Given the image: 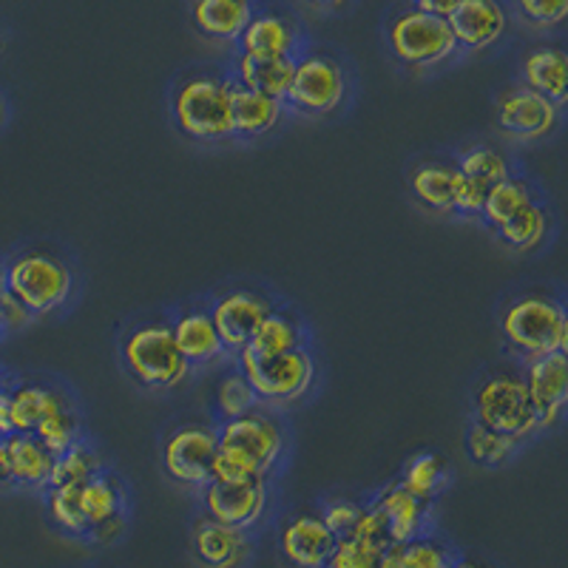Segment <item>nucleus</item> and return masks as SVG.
Wrapping results in <instances>:
<instances>
[{
  "instance_id": "1",
  "label": "nucleus",
  "mask_w": 568,
  "mask_h": 568,
  "mask_svg": "<svg viewBox=\"0 0 568 568\" xmlns=\"http://www.w3.org/2000/svg\"><path fill=\"white\" fill-rule=\"evenodd\" d=\"M497 329L506 349L526 362L535 355L568 347V316L562 296L551 291H526L497 311Z\"/></svg>"
},
{
  "instance_id": "2",
  "label": "nucleus",
  "mask_w": 568,
  "mask_h": 568,
  "mask_svg": "<svg viewBox=\"0 0 568 568\" xmlns=\"http://www.w3.org/2000/svg\"><path fill=\"white\" fill-rule=\"evenodd\" d=\"M7 293L34 318L63 311L78 291V273L69 258L43 245H29L3 256Z\"/></svg>"
},
{
  "instance_id": "3",
  "label": "nucleus",
  "mask_w": 568,
  "mask_h": 568,
  "mask_svg": "<svg viewBox=\"0 0 568 568\" xmlns=\"http://www.w3.org/2000/svg\"><path fill=\"white\" fill-rule=\"evenodd\" d=\"M171 116L187 140L220 145L233 140L231 78L222 71H191L171 91Z\"/></svg>"
},
{
  "instance_id": "4",
  "label": "nucleus",
  "mask_w": 568,
  "mask_h": 568,
  "mask_svg": "<svg viewBox=\"0 0 568 568\" xmlns=\"http://www.w3.org/2000/svg\"><path fill=\"white\" fill-rule=\"evenodd\" d=\"M120 362L125 373L151 393H169L191 378V364L176 347L169 318H149L129 329L120 342Z\"/></svg>"
},
{
  "instance_id": "5",
  "label": "nucleus",
  "mask_w": 568,
  "mask_h": 568,
  "mask_svg": "<svg viewBox=\"0 0 568 568\" xmlns=\"http://www.w3.org/2000/svg\"><path fill=\"white\" fill-rule=\"evenodd\" d=\"M471 420L511 435L520 444L540 435L520 367H497L480 375L471 389Z\"/></svg>"
},
{
  "instance_id": "6",
  "label": "nucleus",
  "mask_w": 568,
  "mask_h": 568,
  "mask_svg": "<svg viewBox=\"0 0 568 568\" xmlns=\"http://www.w3.org/2000/svg\"><path fill=\"white\" fill-rule=\"evenodd\" d=\"M233 364L242 369L247 384L256 393L262 407H293L313 393L318 382V364L311 347H296L287 353L258 358L247 349L233 355Z\"/></svg>"
},
{
  "instance_id": "7",
  "label": "nucleus",
  "mask_w": 568,
  "mask_h": 568,
  "mask_svg": "<svg viewBox=\"0 0 568 568\" xmlns=\"http://www.w3.org/2000/svg\"><path fill=\"white\" fill-rule=\"evenodd\" d=\"M384 40L395 63L409 71L438 69V65L453 63L460 54L449 23L415 7L400 9L387 20Z\"/></svg>"
},
{
  "instance_id": "8",
  "label": "nucleus",
  "mask_w": 568,
  "mask_h": 568,
  "mask_svg": "<svg viewBox=\"0 0 568 568\" xmlns=\"http://www.w3.org/2000/svg\"><path fill=\"white\" fill-rule=\"evenodd\" d=\"M349 98L347 65L327 52L304 49L293 60L291 89L284 94V109L311 120H324L344 109Z\"/></svg>"
},
{
  "instance_id": "9",
  "label": "nucleus",
  "mask_w": 568,
  "mask_h": 568,
  "mask_svg": "<svg viewBox=\"0 0 568 568\" xmlns=\"http://www.w3.org/2000/svg\"><path fill=\"white\" fill-rule=\"evenodd\" d=\"M216 438H220V449L245 458L265 478H273V471H278L284 455H287V429H284L282 418L262 404L240 418L216 424Z\"/></svg>"
},
{
  "instance_id": "10",
  "label": "nucleus",
  "mask_w": 568,
  "mask_h": 568,
  "mask_svg": "<svg viewBox=\"0 0 568 568\" xmlns=\"http://www.w3.org/2000/svg\"><path fill=\"white\" fill-rule=\"evenodd\" d=\"M495 116L506 140L517 145H535L557 134L562 123V105L529 85L511 83L497 94Z\"/></svg>"
},
{
  "instance_id": "11",
  "label": "nucleus",
  "mask_w": 568,
  "mask_h": 568,
  "mask_svg": "<svg viewBox=\"0 0 568 568\" xmlns=\"http://www.w3.org/2000/svg\"><path fill=\"white\" fill-rule=\"evenodd\" d=\"M220 449L216 426L180 424L174 426L160 446L162 469L174 484L200 491L211 480V466Z\"/></svg>"
},
{
  "instance_id": "12",
  "label": "nucleus",
  "mask_w": 568,
  "mask_h": 568,
  "mask_svg": "<svg viewBox=\"0 0 568 568\" xmlns=\"http://www.w3.org/2000/svg\"><path fill=\"white\" fill-rule=\"evenodd\" d=\"M526 393L535 407L540 433H551L566 418L568 404V355L566 349L535 355L520 362Z\"/></svg>"
},
{
  "instance_id": "13",
  "label": "nucleus",
  "mask_w": 568,
  "mask_h": 568,
  "mask_svg": "<svg viewBox=\"0 0 568 568\" xmlns=\"http://www.w3.org/2000/svg\"><path fill=\"white\" fill-rule=\"evenodd\" d=\"M273 307H278L273 302V296L262 293L258 287H231V291H222L220 296H213L207 302V311H211L213 324H216V333H220L222 344H225V349L231 355L247 347V342H251L258 324H262V318Z\"/></svg>"
},
{
  "instance_id": "14",
  "label": "nucleus",
  "mask_w": 568,
  "mask_h": 568,
  "mask_svg": "<svg viewBox=\"0 0 568 568\" xmlns=\"http://www.w3.org/2000/svg\"><path fill=\"white\" fill-rule=\"evenodd\" d=\"M202 515L233 526V529L251 531L262 524L267 506H271V480H247V484H216L207 480L200 491Z\"/></svg>"
},
{
  "instance_id": "15",
  "label": "nucleus",
  "mask_w": 568,
  "mask_h": 568,
  "mask_svg": "<svg viewBox=\"0 0 568 568\" xmlns=\"http://www.w3.org/2000/svg\"><path fill=\"white\" fill-rule=\"evenodd\" d=\"M236 49L245 58L256 60H296L307 49V43L296 20L265 9V12H253L236 40Z\"/></svg>"
},
{
  "instance_id": "16",
  "label": "nucleus",
  "mask_w": 568,
  "mask_h": 568,
  "mask_svg": "<svg viewBox=\"0 0 568 568\" xmlns=\"http://www.w3.org/2000/svg\"><path fill=\"white\" fill-rule=\"evenodd\" d=\"M446 23L460 52H486L509 32V9L500 0H460Z\"/></svg>"
},
{
  "instance_id": "17",
  "label": "nucleus",
  "mask_w": 568,
  "mask_h": 568,
  "mask_svg": "<svg viewBox=\"0 0 568 568\" xmlns=\"http://www.w3.org/2000/svg\"><path fill=\"white\" fill-rule=\"evenodd\" d=\"M191 555L200 568H245L253 555L251 531L200 515L191 526Z\"/></svg>"
},
{
  "instance_id": "18",
  "label": "nucleus",
  "mask_w": 568,
  "mask_h": 568,
  "mask_svg": "<svg viewBox=\"0 0 568 568\" xmlns=\"http://www.w3.org/2000/svg\"><path fill=\"white\" fill-rule=\"evenodd\" d=\"M169 322L171 329H174L176 347L182 349V355H185V362L191 364V369L216 367V364L227 362V355L231 353H227L220 333H216V324H213L207 304L182 307V311H176Z\"/></svg>"
},
{
  "instance_id": "19",
  "label": "nucleus",
  "mask_w": 568,
  "mask_h": 568,
  "mask_svg": "<svg viewBox=\"0 0 568 568\" xmlns=\"http://www.w3.org/2000/svg\"><path fill=\"white\" fill-rule=\"evenodd\" d=\"M338 537L322 524V517L302 511L278 526V551L291 568H324Z\"/></svg>"
},
{
  "instance_id": "20",
  "label": "nucleus",
  "mask_w": 568,
  "mask_h": 568,
  "mask_svg": "<svg viewBox=\"0 0 568 568\" xmlns=\"http://www.w3.org/2000/svg\"><path fill=\"white\" fill-rule=\"evenodd\" d=\"M287 114L284 100L262 94L256 89L231 80V120H233V140L256 142L262 136L278 129L282 116Z\"/></svg>"
},
{
  "instance_id": "21",
  "label": "nucleus",
  "mask_w": 568,
  "mask_h": 568,
  "mask_svg": "<svg viewBox=\"0 0 568 568\" xmlns=\"http://www.w3.org/2000/svg\"><path fill=\"white\" fill-rule=\"evenodd\" d=\"M373 504L387 517L389 542H409L415 537L433 535V504L409 495L398 480L378 489Z\"/></svg>"
},
{
  "instance_id": "22",
  "label": "nucleus",
  "mask_w": 568,
  "mask_h": 568,
  "mask_svg": "<svg viewBox=\"0 0 568 568\" xmlns=\"http://www.w3.org/2000/svg\"><path fill=\"white\" fill-rule=\"evenodd\" d=\"M460 171L453 160H424L409 171V194L429 213L455 216V194H458Z\"/></svg>"
},
{
  "instance_id": "23",
  "label": "nucleus",
  "mask_w": 568,
  "mask_h": 568,
  "mask_svg": "<svg viewBox=\"0 0 568 568\" xmlns=\"http://www.w3.org/2000/svg\"><path fill=\"white\" fill-rule=\"evenodd\" d=\"M71 404L69 393L52 382L12 378L9 382V407H12L14 433H34L45 415Z\"/></svg>"
},
{
  "instance_id": "24",
  "label": "nucleus",
  "mask_w": 568,
  "mask_h": 568,
  "mask_svg": "<svg viewBox=\"0 0 568 568\" xmlns=\"http://www.w3.org/2000/svg\"><path fill=\"white\" fill-rule=\"evenodd\" d=\"M0 444H3V453H7L14 489L43 491L49 486L54 455L32 433H12L7 438H0Z\"/></svg>"
},
{
  "instance_id": "25",
  "label": "nucleus",
  "mask_w": 568,
  "mask_h": 568,
  "mask_svg": "<svg viewBox=\"0 0 568 568\" xmlns=\"http://www.w3.org/2000/svg\"><path fill=\"white\" fill-rule=\"evenodd\" d=\"M520 83L540 91L555 103L566 105L568 98V58L562 45L540 43L531 45L520 60Z\"/></svg>"
},
{
  "instance_id": "26",
  "label": "nucleus",
  "mask_w": 568,
  "mask_h": 568,
  "mask_svg": "<svg viewBox=\"0 0 568 568\" xmlns=\"http://www.w3.org/2000/svg\"><path fill=\"white\" fill-rule=\"evenodd\" d=\"M256 7L253 0H191V20L196 32L211 40L236 43Z\"/></svg>"
},
{
  "instance_id": "27",
  "label": "nucleus",
  "mask_w": 568,
  "mask_h": 568,
  "mask_svg": "<svg viewBox=\"0 0 568 568\" xmlns=\"http://www.w3.org/2000/svg\"><path fill=\"white\" fill-rule=\"evenodd\" d=\"M307 324L302 322V316L287 307H273L262 324L256 327V333L247 342V353L258 355V358H267V355L287 353V349L307 347ZM242 353V349H240Z\"/></svg>"
},
{
  "instance_id": "28",
  "label": "nucleus",
  "mask_w": 568,
  "mask_h": 568,
  "mask_svg": "<svg viewBox=\"0 0 568 568\" xmlns=\"http://www.w3.org/2000/svg\"><path fill=\"white\" fill-rule=\"evenodd\" d=\"M551 227H555V216H551L549 205L542 200H535L526 207H520V211H517L511 220H506L495 233L497 240H500V245L509 247V251L535 253L549 242Z\"/></svg>"
},
{
  "instance_id": "29",
  "label": "nucleus",
  "mask_w": 568,
  "mask_h": 568,
  "mask_svg": "<svg viewBox=\"0 0 568 568\" xmlns=\"http://www.w3.org/2000/svg\"><path fill=\"white\" fill-rule=\"evenodd\" d=\"M80 509L89 520V529L114 515H125L129 511V486L114 469H100L80 486Z\"/></svg>"
},
{
  "instance_id": "30",
  "label": "nucleus",
  "mask_w": 568,
  "mask_h": 568,
  "mask_svg": "<svg viewBox=\"0 0 568 568\" xmlns=\"http://www.w3.org/2000/svg\"><path fill=\"white\" fill-rule=\"evenodd\" d=\"M540 200L537 194V187L531 185V180L526 174H509L504 176L500 182L486 191V202H484V211H480L478 220L484 222L486 227L497 231V227L504 225L506 220H511L520 207H526L529 202Z\"/></svg>"
},
{
  "instance_id": "31",
  "label": "nucleus",
  "mask_w": 568,
  "mask_h": 568,
  "mask_svg": "<svg viewBox=\"0 0 568 568\" xmlns=\"http://www.w3.org/2000/svg\"><path fill=\"white\" fill-rule=\"evenodd\" d=\"M227 78L247 85V89H256L262 94L284 100V94L291 89L293 60H256L236 52V60H233V69Z\"/></svg>"
},
{
  "instance_id": "32",
  "label": "nucleus",
  "mask_w": 568,
  "mask_h": 568,
  "mask_svg": "<svg viewBox=\"0 0 568 568\" xmlns=\"http://www.w3.org/2000/svg\"><path fill=\"white\" fill-rule=\"evenodd\" d=\"M449 480H453L449 464H446L438 453H418L404 464L398 484L404 486L409 495L420 497L426 504H435V500L446 491Z\"/></svg>"
},
{
  "instance_id": "33",
  "label": "nucleus",
  "mask_w": 568,
  "mask_h": 568,
  "mask_svg": "<svg viewBox=\"0 0 568 568\" xmlns=\"http://www.w3.org/2000/svg\"><path fill=\"white\" fill-rule=\"evenodd\" d=\"M520 449H524V444L517 438L489 429L484 424H475V420L466 429V458L480 469H500V466L511 464Z\"/></svg>"
},
{
  "instance_id": "34",
  "label": "nucleus",
  "mask_w": 568,
  "mask_h": 568,
  "mask_svg": "<svg viewBox=\"0 0 568 568\" xmlns=\"http://www.w3.org/2000/svg\"><path fill=\"white\" fill-rule=\"evenodd\" d=\"M43 495L49 524L71 540H89V520L80 509V486H49Z\"/></svg>"
},
{
  "instance_id": "35",
  "label": "nucleus",
  "mask_w": 568,
  "mask_h": 568,
  "mask_svg": "<svg viewBox=\"0 0 568 568\" xmlns=\"http://www.w3.org/2000/svg\"><path fill=\"white\" fill-rule=\"evenodd\" d=\"M455 169L464 176L484 182V185H495L504 176L515 174V165H511L509 156L504 151H497L495 145H486V142H471L455 154Z\"/></svg>"
},
{
  "instance_id": "36",
  "label": "nucleus",
  "mask_w": 568,
  "mask_h": 568,
  "mask_svg": "<svg viewBox=\"0 0 568 568\" xmlns=\"http://www.w3.org/2000/svg\"><path fill=\"white\" fill-rule=\"evenodd\" d=\"M105 469L103 455L98 453V446H91L89 440H78V444L65 449V453L54 455L52 475H49V486H83L91 475H98ZM45 486V489H49Z\"/></svg>"
},
{
  "instance_id": "37",
  "label": "nucleus",
  "mask_w": 568,
  "mask_h": 568,
  "mask_svg": "<svg viewBox=\"0 0 568 568\" xmlns=\"http://www.w3.org/2000/svg\"><path fill=\"white\" fill-rule=\"evenodd\" d=\"M258 407V398L253 393V387L247 384V378L242 375V369L233 364L231 373H225L213 387V415H216V424L231 418H240V415L251 413Z\"/></svg>"
},
{
  "instance_id": "38",
  "label": "nucleus",
  "mask_w": 568,
  "mask_h": 568,
  "mask_svg": "<svg viewBox=\"0 0 568 568\" xmlns=\"http://www.w3.org/2000/svg\"><path fill=\"white\" fill-rule=\"evenodd\" d=\"M32 435L52 455L65 453V449H71L78 440H83V424H80V415L78 409H74V400L65 404V407L54 409L52 415H45Z\"/></svg>"
},
{
  "instance_id": "39",
  "label": "nucleus",
  "mask_w": 568,
  "mask_h": 568,
  "mask_svg": "<svg viewBox=\"0 0 568 568\" xmlns=\"http://www.w3.org/2000/svg\"><path fill=\"white\" fill-rule=\"evenodd\" d=\"M398 546L404 568H453L460 557L453 546H446L433 535L415 537V540L398 542Z\"/></svg>"
},
{
  "instance_id": "40",
  "label": "nucleus",
  "mask_w": 568,
  "mask_h": 568,
  "mask_svg": "<svg viewBox=\"0 0 568 568\" xmlns=\"http://www.w3.org/2000/svg\"><path fill=\"white\" fill-rule=\"evenodd\" d=\"M382 566V549H373L355 537H338L329 551L324 568H378Z\"/></svg>"
},
{
  "instance_id": "41",
  "label": "nucleus",
  "mask_w": 568,
  "mask_h": 568,
  "mask_svg": "<svg viewBox=\"0 0 568 568\" xmlns=\"http://www.w3.org/2000/svg\"><path fill=\"white\" fill-rule=\"evenodd\" d=\"M515 12L531 29L549 32V29L562 27L568 14V0H515Z\"/></svg>"
},
{
  "instance_id": "42",
  "label": "nucleus",
  "mask_w": 568,
  "mask_h": 568,
  "mask_svg": "<svg viewBox=\"0 0 568 568\" xmlns=\"http://www.w3.org/2000/svg\"><path fill=\"white\" fill-rule=\"evenodd\" d=\"M362 511L364 504H358L353 497H327V500H322V506H318L322 524L336 537H347L349 531L355 529V524H358Z\"/></svg>"
},
{
  "instance_id": "43",
  "label": "nucleus",
  "mask_w": 568,
  "mask_h": 568,
  "mask_svg": "<svg viewBox=\"0 0 568 568\" xmlns=\"http://www.w3.org/2000/svg\"><path fill=\"white\" fill-rule=\"evenodd\" d=\"M262 478H265V475H262L253 464H247L245 458H240L236 453H227V449H216V458H213L211 466V480H216V484H247V480Z\"/></svg>"
},
{
  "instance_id": "44",
  "label": "nucleus",
  "mask_w": 568,
  "mask_h": 568,
  "mask_svg": "<svg viewBox=\"0 0 568 568\" xmlns=\"http://www.w3.org/2000/svg\"><path fill=\"white\" fill-rule=\"evenodd\" d=\"M347 537H355V540H362L367 542V546H373V549L384 551L389 546L387 517H384V511L378 509L373 500H367V504H364L362 517H358V524H355V529L349 531Z\"/></svg>"
},
{
  "instance_id": "45",
  "label": "nucleus",
  "mask_w": 568,
  "mask_h": 568,
  "mask_svg": "<svg viewBox=\"0 0 568 568\" xmlns=\"http://www.w3.org/2000/svg\"><path fill=\"white\" fill-rule=\"evenodd\" d=\"M486 191H489V185L460 174L458 194H455V216H460V220H478L480 211H484Z\"/></svg>"
},
{
  "instance_id": "46",
  "label": "nucleus",
  "mask_w": 568,
  "mask_h": 568,
  "mask_svg": "<svg viewBox=\"0 0 568 568\" xmlns=\"http://www.w3.org/2000/svg\"><path fill=\"white\" fill-rule=\"evenodd\" d=\"M34 322L32 313L7 293V296L0 298V336H12V333H20V329H27L29 324Z\"/></svg>"
},
{
  "instance_id": "47",
  "label": "nucleus",
  "mask_w": 568,
  "mask_h": 568,
  "mask_svg": "<svg viewBox=\"0 0 568 568\" xmlns=\"http://www.w3.org/2000/svg\"><path fill=\"white\" fill-rule=\"evenodd\" d=\"M125 531H129V511H125V515L109 517V520H103V524L98 526H91L89 540L85 542H94V546H114V542L123 540Z\"/></svg>"
},
{
  "instance_id": "48",
  "label": "nucleus",
  "mask_w": 568,
  "mask_h": 568,
  "mask_svg": "<svg viewBox=\"0 0 568 568\" xmlns=\"http://www.w3.org/2000/svg\"><path fill=\"white\" fill-rule=\"evenodd\" d=\"M460 0H413V7L420 9V12L426 14H435V18H449L453 14V9L458 7Z\"/></svg>"
},
{
  "instance_id": "49",
  "label": "nucleus",
  "mask_w": 568,
  "mask_h": 568,
  "mask_svg": "<svg viewBox=\"0 0 568 568\" xmlns=\"http://www.w3.org/2000/svg\"><path fill=\"white\" fill-rule=\"evenodd\" d=\"M12 382V378H9ZM14 433L12 426V407H9V384L0 389V438H7V435Z\"/></svg>"
},
{
  "instance_id": "50",
  "label": "nucleus",
  "mask_w": 568,
  "mask_h": 568,
  "mask_svg": "<svg viewBox=\"0 0 568 568\" xmlns=\"http://www.w3.org/2000/svg\"><path fill=\"white\" fill-rule=\"evenodd\" d=\"M14 489L12 475H9V464H7V453H3V444H0V491Z\"/></svg>"
},
{
  "instance_id": "51",
  "label": "nucleus",
  "mask_w": 568,
  "mask_h": 568,
  "mask_svg": "<svg viewBox=\"0 0 568 568\" xmlns=\"http://www.w3.org/2000/svg\"><path fill=\"white\" fill-rule=\"evenodd\" d=\"M311 3L318 9H327V12H344L353 0H311Z\"/></svg>"
},
{
  "instance_id": "52",
  "label": "nucleus",
  "mask_w": 568,
  "mask_h": 568,
  "mask_svg": "<svg viewBox=\"0 0 568 568\" xmlns=\"http://www.w3.org/2000/svg\"><path fill=\"white\" fill-rule=\"evenodd\" d=\"M9 116H12V105H9L7 91L0 89V131H3L9 125Z\"/></svg>"
},
{
  "instance_id": "53",
  "label": "nucleus",
  "mask_w": 568,
  "mask_h": 568,
  "mask_svg": "<svg viewBox=\"0 0 568 568\" xmlns=\"http://www.w3.org/2000/svg\"><path fill=\"white\" fill-rule=\"evenodd\" d=\"M453 568H486V566H480V562H475V560H466V557H458Z\"/></svg>"
},
{
  "instance_id": "54",
  "label": "nucleus",
  "mask_w": 568,
  "mask_h": 568,
  "mask_svg": "<svg viewBox=\"0 0 568 568\" xmlns=\"http://www.w3.org/2000/svg\"><path fill=\"white\" fill-rule=\"evenodd\" d=\"M3 296H7V273H3V256H0V298Z\"/></svg>"
},
{
  "instance_id": "55",
  "label": "nucleus",
  "mask_w": 568,
  "mask_h": 568,
  "mask_svg": "<svg viewBox=\"0 0 568 568\" xmlns=\"http://www.w3.org/2000/svg\"><path fill=\"white\" fill-rule=\"evenodd\" d=\"M9 378H12V375H9V373H7V369L0 367V389L7 387V384H9Z\"/></svg>"
}]
</instances>
